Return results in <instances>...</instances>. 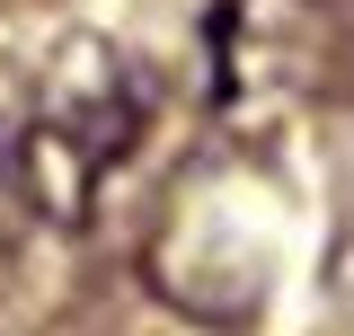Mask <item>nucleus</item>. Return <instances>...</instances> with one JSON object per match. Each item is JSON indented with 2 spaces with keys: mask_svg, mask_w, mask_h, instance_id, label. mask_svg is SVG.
I'll use <instances>...</instances> for the list:
<instances>
[{
  "mask_svg": "<svg viewBox=\"0 0 354 336\" xmlns=\"http://www.w3.org/2000/svg\"><path fill=\"white\" fill-rule=\"evenodd\" d=\"M151 115V80L133 71L124 44L106 36H71L36 80L27 133H18V186L53 230H80L106 168L133 151V133Z\"/></svg>",
  "mask_w": 354,
  "mask_h": 336,
  "instance_id": "nucleus-1",
  "label": "nucleus"
}]
</instances>
